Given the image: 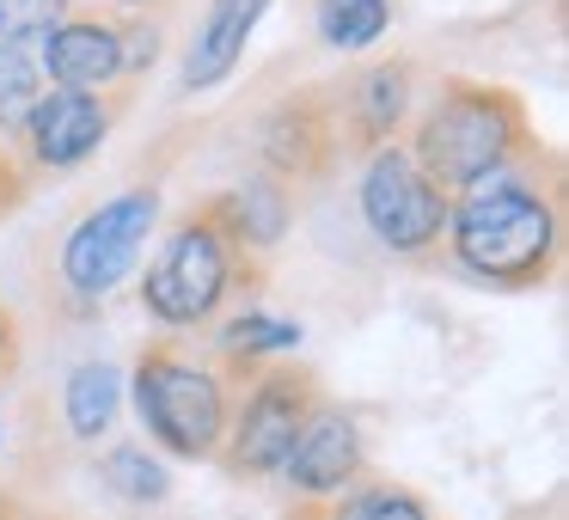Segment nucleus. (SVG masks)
<instances>
[{"label":"nucleus","mask_w":569,"mask_h":520,"mask_svg":"<svg viewBox=\"0 0 569 520\" xmlns=\"http://www.w3.org/2000/svg\"><path fill=\"white\" fill-rule=\"evenodd\" d=\"M0 520H26V514H19V496L13 490H0Z\"/></svg>","instance_id":"26"},{"label":"nucleus","mask_w":569,"mask_h":520,"mask_svg":"<svg viewBox=\"0 0 569 520\" xmlns=\"http://www.w3.org/2000/svg\"><path fill=\"white\" fill-rule=\"evenodd\" d=\"M337 99V136H343L349 153H373L405 141L410 117H417V68L410 56H386V62H368Z\"/></svg>","instance_id":"11"},{"label":"nucleus","mask_w":569,"mask_h":520,"mask_svg":"<svg viewBox=\"0 0 569 520\" xmlns=\"http://www.w3.org/2000/svg\"><path fill=\"white\" fill-rule=\"evenodd\" d=\"M68 13H74V0H0V31H13V38H50Z\"/></svg>","instance_id":"21"},{"label":"nucleus","mask_w":569,"mask_h":520,"mask_svg":"<svg viewBox=\"0 0 569 520\" xmlns=\"http://www.w3.org/2000/svg\"><path fill=\"white\" fill-rule=\"evenodd\" d=\"M233 373L214 356L178 343V337H153L136 356L123 398L136 404L141 429L160 453L172 459H221L227 441V410H233Z\"/></svg>","instance_id":"4"},{"label":"nucleus","mask_w":569,"mask_h":520,"mask_svg":"<svg viewBox=\"0 0 569 520\" xmlns=\"http://www.w3.org/2000/svg\"><path fill=\"white\" fill-rule=\"evenodd\" d=\"M319 398H325V386L307 361L251 368L246 380L233 386V410H227V441H221L227 471H233V478H282L288 447L307 429Z\"/></svg>","instance_id":"6"},{"label":"nucleus","mask_w":569,"mask_h":520,"mask_svg":"<svg viewBox=\"0 0 569 520\" xmlns=\"http://www.w3.org/2000/svg\"><path fill=\"white\" fill-rule=\"evenodd\" d=\"M447 209H453V197L410 160L405 141L361 153L356 214L380 251H392V258H429V251H441Z\"/></svg>","instance_id":"7"},{"label":"nucleus","mask_w":569,"mask_h":520,"mask_svg":"<svg viewBox=\"0 0 569 520\" xmlns=\"http://www.w3.org/2000/svg\"><path fill=\"white\" fill-rule=\"evenodd\" d=\"M19 356H26V331H19V312L0 300V386L19 373Z\"/></svg>","instance_id":"24"},{"label":"nucleus","mask_w":569,"mask_h":520,"mask_svg":"<svg viewBox=\"0 0 569 520\" xmlns=\"http://www.w3.org/2000/svg\"><path fill=\"white\" fill-rule=\"evenodd\" d=\"M337 153H343V136H337V104L325 87H300L258 117V172L276 184H312L337 166Z\"/></svg>","instance_id":"9"},{"label":"nucleus","mask_w":569,"mask_h":520,"mask_svg":"<svg viewBox=\"0 0 569 520\" xmlns=\"http://www.w3.org/2000/svg\"><path fill=\"white\" fill-rule=\"evenodd\" d=\"M307 343V331H300L295 319H276L270 307H239L233 319H214V343L209 356L221 361L233 380H246L251 368H270V361H295V349Z\"/></svg>","instance_id":"15"},{"label":"nucleus","mask_w":569,"mask_h":520,"mask_svg":"<svg viewBox=\"0 0 569 520\" xmlns=\"http://www.w3.org/2000/svg\"><path fill=\"white\" fill-rule=\"evenodd\" d=\"M160 184H129L117 197H104L99 209H87L56 246V282L80 307H104L129 276L141 270L153 227H160Z\"/></svg>","instance_id":"5"},{"label":"nucleus","mask_w":569,"mask_h":520,"mask_svg":"<svg viewBox=\"0 0 569 520\" xmlns=\"http://www.w3.org/2000/svg\"><path fill=\"white\" fill-rule=\"evenodd\" d=\"M441 251L483 288L527 294L551 282L563 263V172L551 148L459 190L447 209Z\"/></svg>","instance_id":"1"},{"label":"nucleus","mask_w":569,"mask_h":520,"mask_svg":"<svg viewBox=\"0 0 569 520\" xmlns=\"http://www.w3.org/2000/svg\"><path fill=\"white\" fill-rule=\"evenodd\" d=\"M0 447H7V417H0Z\"/></svg>","instance_id":"27"},{"label":"nucleus","mask_w":569,"mask_h":520,"mask_svg":"<svg viewBox=\"0 0 569 520\" xmlns=\"http://www.w3.org/2000/svg\"><path fill=\"white\" fill-rule=\"evenodd\" d=\"M246 282H258V258H246L233 246L214 202L202 197L197 209H184L166 227L160 251L141 270V312L166 337H190V331H209Z\"/></svg>","instance_id":"3"},{"label":"nucleus","mask_w":569,"mask_h":520,"mask_svg":"<svg viewBox=\"0 0 569 520\" xmlns=\"http://www.w3.org/2000/svg\"><path fill=\"white\" fill-rule=\"evenodd\" d=\"M405 148L447 197H459L478 178L539 153L545 141L515 87H496V80H478V74H441L435 99L410 117Z\"/></svg>","instance_id":"2"},{"label":"nucleus","mask_w":569,"mask_h":520,"mask_svg":"<svg viewBox=\"0 0 569 520\" xmlns=\"http://www.w3.org/2000/svg\"><path fill=\"white\" fill-rule=\"evenodd\" d=\"M392 31V0H312V38L331 56H361Z\"/></svg>","instance_id":"19"},{"label":"nucleus","mask_w":569,"mask_h":520,"mask_svg":"<svg viewBox=\"0 0 569 520\" xmlns=\"http://www.w3.org/2000/svg\"><path fill=\"white\" fill-rule=\"evenodd\" d=\"M99 483L117 496V502L129 508H160L166 496H172V471H166V459L153 453V447L141 441H117L99 453Z\"/></svg>","instance_id":"20"},{"label":"nucleus","mask_w":569,"mask_h":520,"mask_svg":"<svg viewBox=\"0 0 569 520\" xmlns=\"http://www.w3.org/2000/svg\"><path fill=\"white\" fill-rule=\"evenodd\" d=\"M31 184H38V178L26 172V160H19V153L7 148V141H0V221H7V214H13L19 202L31 197Z\"/></svg>","instance_id":"23"},{"label":"nucleus","mask_w":569,"mask_h":520,"mask_svg":"<svg viewBox=\"0 0 569 520\" xmlns=\"http://www.w3.org/2000/svg\"><path fill=\"white\" fill-rule=\"evenodd\" d=\"M288 520H429V502H422L410 483L361 478V483H349V490L325 496V502H295Z\"/></svg>","instance_id":"17"},{"label":"nucleus","mask_w":569,"mask_h":520,"mask_svg":"<svg viewBox=\"0 0 569 520\" xmlns=\"http://www.w3.org/2000/svg\"><path fill=\"white\" fill-rule=\"evenodd\" d=\"M209 202H214L221 227L233 233V246L246 251V258H270L288 239V227H295V190L263 178V172L239 178L233 190H221V197H209Z\"/></svg>","instance_id":"14"},{"label":"nucleus","mask_w":569,"mask_h":520,"mask_svg":"<svg viewBox=\"0 0 569 520\" xmlns=\"http://www.w3.org/2000/svg\"><path fill=\"white\" fill-rule=\"evenodd\" d=\"M117 417H123V368L104 361V356L80 361V368L62 380V422H68V434H74L80 447H99L104 434L117 429Z\"/></svg>","instance_id":"16"},{"label":"nucleus","mask_w":569,"mask_h":520,"mask_svg":"<svg viewBox=\"0 0 569 520\" xmlns=\"http://www.w3.org/2000/svg\"><path fill=\"white\" fill-rule=\"evenodd\" d=\"M368 478V441H361V422L349 417L337 398H319L307 417V429L295 434L282 459V483L295 490V502H325V496L349 490V483Z\"/></svg>","instance_id":"10"},{"label":"nucleus","mask_w":569,"mask_h":520,"mask_svg":"<svg viewBox=\"0 0 569 520\" xmlns=\"http://www.w3.org/2000/svg\"><path fill=\"white\" fill-rule=\"evenodd\" d=\"M123 26V56H129V87L136 80L153 74V62H160V26L153 19H117Z\"/></svg>","instance_id":"22"},{"label":"nucleus","mask_w":569,"mask_h":520,"mask_svg":"<svg viewBox=\"0 0 569 520\" xmlns=\"http://www.w3.org/2000/svg\"><path fill=\"white\" fill-rule=\"evenodd\" d=\"M43 87L62 92H104L123 99L129 92V56H123V26L99 13H68L62 26L43 38Z\"/></svg>","instance_id":"12"},{"label":"nucleus","mask_w":569,"mask_h":520,"mask_svg":"<svg viewBox=\"0 0 569 520\" xmlns=\"http://www.w3.org/2000/svg\"><path fill=\"white\" fill-rule=\"evenodd\" d=\"M270 7H276V0H209L202 19H197V31H190V43H184L178 87H184V92L227 87V80L239 74V62H246L258 26L270 19Z\"/></svg>","instance_id":"13"},{"label":"nucleus","mask_w":569,"mask_h":520,"mask_svg":"<svg viewBox=\"0 0 569 520\" xmlns=\"http://www.w3.org/2000/svg\"><path fill=\"white\" fill-rule=\"evenodd\" d=\"M129 99H104V92H62V87H43V99L31 104L26 129H19L13 153L26 160L31 178H62L80 172L92 153L111 141L117 117H123Z\"/></svg>","instance_id":"8"},{"label":"nucleus","mask_w":569,"mask_h":520,"mask_svg":"<svg viewBox=\"0 0 569 520\" xmlns=\"http://www.w3.org/2000/svg\"><path fill=\"white\" fill-rule=\"evenodd\" d=\"M43 38H13L0 31V141L13 148L31 104L43 99Z\"/></svg>","instance_id":"18"},{"label":"nucleus","mask_w":569,"mask_h":520,"mask_svg":"<svg viewBox=\"0 0 569 520\" xmlns=\"http://www.w3.org/2000/svg\"><path fill=\"white\" fill-rule=\"evenodd\" d=\"M111 7H123V19H148V13H160L166 0H111Z\"/></svg>","instance_id":"25"}]
</instances>
